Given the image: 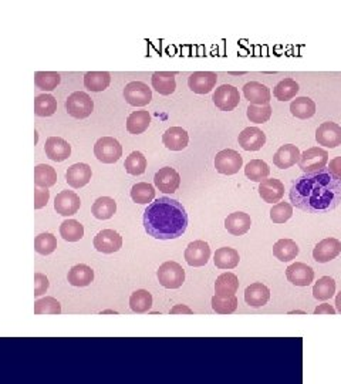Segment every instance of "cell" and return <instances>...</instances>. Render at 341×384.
Instances as JSON below:
<instances>
[{
  "label": "cell",
  "mask_w": 341,
  "mask_h": 384,
  "mask_svg": "<svg viewBox=\"0 0 341 384\" xmlns=\"http://www.w3.org/2000/svg\"><path fill=\"white\" fill-rule=\"evenodd\" d=\"M289 197L292 205L301 211L311 214L333 211L341 202V178L329 168L303 174L293 183Z\"/></svg>",
  "instance_id": "obj_1"
},
{
  "label": "cell",
  "mask_w": 341,
  "mask_h": 384,
  "mask_svg": "<svg viewBox=\"0 0 341 384\" xmlns=\"http://www.w3.org/2000/svg\"><path fill=\"white\" fill-rule=\"evenodd\" d=\"M146 232L159 241L182 236L188 228V214L184 205L173 198L161 197L151 202L142 218Z\"/></svg>",
  "instance_id": "obj_2"
},
{
  "label": "cell",
  "mask_w": 341,
  "mask_h": 384,
  "mask_svg": "<svg viewBox=\"0 0 341 384\" xmlns=\"http://www.w3.org/2000/svg\"><path fill=\"white\" fill-rule=\"evenodd\" d=\"M158 282L166 289H180L185 282V271L180 263L168 260L157 271Z\"/></svg>",
  "instance_id": "obj_3"
},
{
  "label": "cell",
  "mask_w": 341,
  "mask_h": 384,
  "mask_svg": "<svg viewBox=\"0 0 341 384\" xmlns=\"http://www.w3.org/2000/svg\"><path fill=\"white\" fill-rule=\"evenodd\" d=\"M94 156L103 164H114L123 157V147L116 138L103 137L94 145Z\"/></svg>",
  "instance_id": "obj_4"
},
{
  "label": "cell",
  "mask_w": 341,
  "mask_h": 384,
  "mask_svg": "<svg viewBox=\"0 0 341 384\" xmlns=\"http://www.w3.org/2000/svg\"><path fill=\"white\" fill-rule=\"evenodd\" d=\"M329 162V153L320 147H311L306 150L299 161V167L304 174H313L326 168Z\"/></svg>",
  "instance_id": "obj_5"
},
{
  "label": "cell",
  "mask_w": 341,
  "mask_h": 384,
  "mask_svg": "<svg viewBox=\"0 0 341 384\" xmlns=\"http://www.w3.org/2000/svg\"><path fill=\"white\" fill-rule=\"evenodd\" d=\"M66 108L71 117L82 120V118H87L91 115L94 110V101L87 93L76 92L71 96H69L66 101Z\"/></svg>",
  "instance_id": "obj_6"
},
{
  "label": "cell",
  "mask_w": 341,
  "mask_h": 384,
  "mask_svg": "<svg viewBox=\"0 0 341 384\" xmlns=\"http://www.w3.org/2000/svg\"><path fill=\"white\" fill-rule=\"evenodd\" d=\"M124 99L130 106L146 107L152 100V92L146 83L131 81L124 88Z\"/></svg>",
  "instance_id": "obj_7"
},
{
  "label": "cell",
  "mask_w": 341,
  "mask_h": 384,
  "mask_svg": "<svg viewBox=\"0 0 341 384\" xmlns=\"http://www.w3.org/2000/svg\"><path fill=\"white\" fill-rule=\"evenodd\" d=\"M243 167L242 156L235 150H222L215 157V168L219 174L235 175Z\"/></svg>",
  "instance_id": "obj_8"
},
{
  "label": "cell",
  "mask_w": 341,
  "mask_h": 384,
  "mask_svg": "<svg viewBox=\"0 0 341 384\" xmlns=\"http://www.w3.org/2000/svg\"><path fill=\"white\" fill-rule=\"evenodd\" d=\"M94 248L101 253H114L123 248V236L114 229H103L94 238Z\"/></svg>",
  "instance_id": "obj_9"
},
{
  "label": "cell",
  "mask_w": 341,
  "mask_h": 384,
  "mask_svg": "<svg viewBox=\"0 0 341 384\" xmlns=\"http://www.w3.org/2000/svg\"><path fill=\"white\" fill-rule=\"evenodd\" d=\"M185 260L192 268H201L211 259V248L205 241H193L185 249Z\"/></svg>",
  "instance_id": "obj_10"
},
{
  "label": "cell",
  "mask_w": 341,
  "mask_h": 384,
  "mask_svg": "<svg viewBox=\"0 0 341 384\" xmlns=\"http://www.w3.org/2000/svg\"><path fill=\"white\" fill-rule=\"evenodd\" d=\"M241 96L235 85L223 84L213 93V103L222 111H232L239 106Z\"/></svg>",
  "instance_id": "obj_11"
},
{
  "label": "cell",
  "mask_w": 341,
  "mask_h": 384,
  "mask_svg": "<svg viewBox=\"0 0 341 384\" xmlns=\"http://www.w3.org/2000/svg\"><path fill=\"white\" fill-rule=\"evenodd\" d=\"M154 184L159 191L165 194H174L181 185V176L177 172V169L170 167H164L155 174Z\"/></svg>",
  "instance_id": "obj_12"
},
{
  "label": "cell",
  "mask_w": 341,
  "mask_h": 384,
  "mask_svg": "<svg viewBox=\"0 0 341 384\" xmlns=\"http://www.w3.org/2000/svg\"><path fill=\"white\" fill-rule=\"evenodd\" d=\"M81 206L80 197L73 191H62L54 199V210L63 217H71L78 212Z\"/></svg>",
  "instance_id": "obj_13"
},
{
  "label": "cell",
  "mask_w": 341,
  "mask_h": 384,
  "mask_svg": "<svg viewBox=\"0 0 341 384\" xmlns=\"http://www.w3.org/2000/svg\"><path fill=\"white\" fill-rule=\"evenodd\" d=\"M218 76L213 72H195L188 78V85L196 94H208L216 85Z\"/></svg>",
  "instance_id": "obj_14"
},
{
  "label": "cell",
  "mask_w": 341,
  "mask_h": 384,
  "mask_svg": "<svg viewBox=\"0 0 341 384\" xmlns=\"http://www.w3.org/2000/svg\"><path fill=\"white\" fill-rule=\"evenodd\" d=\"M238 142L245 151H259L266 142V134L258 127H247L239 134Z\"/></svg>",
  "instance_id": "obj_15"
},
{
  "label": "cell",
  "mask_w": 341,
  "mask_h": 384,
  "mask_svg": "<svg viewBox=\"0 0 341 384\" xmlns=\"http://www.w3.org/2000/svg\"><path fill=\"white\" fill-rule=\"evenodd\" d=\"M286 278L295 286H308L315 279V271L303 262H296L286 269Z\"/></svg>",
  "instance_id": "obj_16"
},
{
  "label": "cell",
  "mask_w": 341,
  "mask_h": 384,
  "mask_svg": "<svg viewBox=\"0 0 341 384\" xmlns=\"http://www.w3.org/2000/svg\"><path fill=\"white\" fill-rule=\"evenodd\" d=\"M316 140L327 149H335V147L341 145V127L331 122L323 123L316 130Z\"/></svg>",
  "instance_id": "obj_17"
},
{
  "label": "cell",
  "mask_w": 341,
  "mask_h": 384,
  "mask_svg": "<svg viewBox=\"0 0 341 384\" xmlns=\"http://www.w3.org/2000/svg\"><path fill=\"white\" fill-rule=\"evenodd\" d=\"M243 94L246 100L253 106H266L270 103L272 93L269 88L258 81L246 83L243 87Z\"/></svg>",
  "instance_id": "obj_18"
},
{
  "label": "cell",
  "mask_w": 341,
  "mask_h": 384,
  "mask_svg": "<svg viewBox=\"0 0 341 384\" xmlns=\"http://www.w3.org/2000/svg\"><path fill=\"white\" fill-rule=\"evenodd\" d=\"M341 253V242L335 238H326L313 249V258L319 263H327Z\"/></svg>",
  "instance_id": "obj_19"
},
{
  "label": "cell",
  "mask_w": 341,
  "mask_h": 384,
  "mask_svg": "<svg viewBox=\"0 0 341 384\" xmlns=\"http://www.w3.org/2000/svg\"><path fill=\"white\" fill-rule=\"evenodd\" d=\"M44 151H46V156L51 161L62 162L70 157L71 147L66 140H63L60 137H50L46 141Z\"/></svg>",
  "instance_id": "obj_20"
},
{
  "label": "cell",
  "mask_w": 341,
  "mask_h": 384,
  "mask_svg": "<svg viewBox=\"0 0 341 384\" xmlns=\"http://www.w3.org/2000/svg\"><path fill=\"white\" fill-rule=\"evenodd\" d=\"M238 289H239L238 276L232 272H226L218 276L215 282V297L222 299H229L236 297Z\"/></svg>",
  "instance_id": "obj_21"
},
{
  "label": "cell",
  "mask_w": 341,
  "mask_h": 384,
  "mask_svg": "<svg viewBox=\"0 0 341 384\" xmlns=\"http://www.w3.org/2000/svg\"><path fill=\"white\" fill-rule=\"evenodd\" d=\"M300 157H301V153L296 145L286 144V145H281L273 156V164L280 169H286L299 164Z\"/></svg>",
  "instance_id": "obj_22"
},
{
  "label": "cell",
  "mask_w": 341,
  "mask_h": 384,
  "mask_svg": "<svg viewBox=\"0 0 341 384\" xmlns=\"http://www.w3.org/2000/svg\"><path fill=\"white\" fill-rule=\"evenodd\" d=\"M91 167L87 164H74L66 172V181L71 188H82L91 180Z\"/></svg>",
  "instance_id": "obj_23"
},
{
  "label": "cell",
  "mask_w": 341,
  "mask_h": 384,
  "mask_svg": "<svg viewBox=\"0 0 341 384\" xmlns=\"http://www.w3.org/2000/svg\"><path fill=\"white\" fill-rule=\"evenodd\" d=\"M162 142L170 151H182L188 147L189 135L181 127H170L164 133Z\"/></svg>",
  "instance_id": "obj_24"
},
{
  "label": "cell",
  "mask_w": 341,
  "mask_h": 384,
  "mask_svg": "<svg viewBox=\"0 0 341 384\" xmlns=\"http://www.w3.org/2000/svg\"><path fill=\"white\" fill-rule=\"evenodd\" d=\"M270 299V290L266 285L256 282L246 287L245 290V302L252 308H262Z\"/></svg>",
  "instance_id": "obj_25"
},
{
  "label": "cell",
  "mask_w": 341,
  "mask_h": 384,
  "mask_svg": "<svg viewBox=\"0 0 341 384\" xmlns=\"http://www.w3.org/2000/svg\"><path fill=\"white\" fill-rule=\"evenodd\" d=\"M259 195L268 203H279L284 195V185L276 178H268L259 185Z\"/></svg>",
  "instance_id": "obj_26"
},
{
  "label": "cell",
  "mask_w": 341,
  "mask_h": 384,
  "mask_svg": "<svg viewBox=\"0 0 341 384\" xmlns=\"http://www.w3.org/2000/svg\"><path fill=\"white\" fill-rule=\"evenodd\" d=\"M252 226V219L245 212H234L231 215H227L225 219V228L226 231L232 233L234 236H242L245 235Z\"/></svg>",
  "instance_id": "obj_27"
},
{
  "label": "cell",
  "mask_w": 341,
  "mask_h": 384,
  "mask_svg": "<svg viewBox=\"0 0 341 384\" xmlns=\"http://www.w3.org/2000/svg\"><path fill=\"white\" fill-rule=\"evenodd\" d=\"M239 260H241L239 252L229 247L216 249L213 256L215 267L219 269H235L239 265Z\"/></svg>",
  "instance_id": "obj_28"
},
{
  "label": "cell",
  "mask_w": 341,
  "mask_h": 384,
  "mask_svg": "<svg viewBox=\"0 0 341 384\" xmlns=\"http://www.w3.org/2000/svg\"><path fill=\"white\" fill-rule=\"evenodd\" d=\"M67 279L71 286H77V287L89 286L94 281V271L90 267H87V265L80 263L70 269Z\"/></svg>",
  "instance_id": "obj_29"
},
{
  "label": "cell",
  "mask_w": 341,
  "mask_h": 384,
  "mask_svg": "<svg viewBox=\"0 0 341 384\" xmlns=\"http://www.w3.org/2000/svg\"><path fill=\"white\" fill-rule=\"evenodd\" d=\"M152 87L162 96H169L175 92V73L157 72L152 74Z\"/></svg>",
  "instance_id": "obj_30"
},
{
  "label": "cell",
  "mask_w": 341,
  "mask_h": 384,
  "mask_svg": "<svg viewBox=\"0 0 341 384\" xmlns=\"http://www.w3.org/2000/svg\"><path fill=\"white\" fill-rule=\"evenodd\" d=\"M150 123H151V115L147 110L134 111L127 118V130L134 135L142 134L148 130Z\"/></svg>",
  "instance_id": "obj_31"
},
{
  "label": "cell",
  "mask_w": 341,
  "mask_h": 384,
  "mask_svg": "<svg viewBox=\"0 0 341 384\" xmlns=\"http://www.w3.org/2000/svg\"><path fill=\"white\" fill-rule=\"evenodd\" d=\"M111 83V76L107 72H89L84 76V85L93 93L104 92Z\"/></svg>",
  "instance_id": "obj_32"
},
{
  "label": "cell",
  "mask_w": 341,
  "mask_h": 384,
  "mask_svg": "<svg viewBox=\"0 0 341 384\" xmlns=\"http://www.w3.org/2000/svg\"><path fill=\"white\" fill-rule=\"evenodd\" d=\"M299 245L293 240H279L273 245V255L280 262H290L299 255Z\"/></svg>",
  "instance_id": "obj_33"
},
{
  "label": "cell",
  "mask_w": 341,
  "mask_h": 384,
  "mask_svg": "<svg viewBox=\"0 0 341 384\" xmlns=\"http://www.w3.org/2000/svg\"><path fill=\"white\" fill-rule=\"evenodd\" d=\"M116 211H117V202L110 197L98 198L91 206V214L94 215V218L101 221L112 218Z\"/></svg>",
  "instance_id": "obj_34"
},
{
  "label": "cell",
  "mask_w": 341,
  "mask_h": 384,
  "mask_svg": "<svg viewBox=\"0 0 341 384\" xmlns=\"http://www.w3.org/2000/svg\"><path fill=\"white\" fill-rule=\"evenodd\" d=\"M57 183V172L53 167L39 164L35 167V185L39 188H50Z\"/></svg>",
  "instance_id": "obj_35"
},
{
  "label": "cell",
  "mask_w": 341,
  "mask_h": 384,
  "mask_svg": "<svg viewBox=\"0 0 341 384\" xmlns=\"http://www.w3.org/2000/svg\"><path fill=\"white\" fill-rule=\"evenodd\" d=\"M290 111L296 118L307 120L316 114V103L308 97H297L290 104Z\"/></svg>",
  "instance_id": "obj_36"
},
{
  "label": "cell",
  "mask_w": 341,
  "mask_h": 384,
  "mask_svg": "<svg viewBox=\"0 0 341 384\" xmlns=\"http://www.w3.org/2000/svg\"><path fill=\"white\" fill-rule=\"evenodd\" d=\"M130 308L135 313H147L152 308V294L148 290H135L130 298Z\"/></svg>",
  "instance_id": "obj_37"
},
{
  "label": "cell",
  "mask_w": 341,
  "mask_h": 384,
  "mask_svg": "<svg viewBox=\"0 0 341 384\" xmlns=\"http://www.w3.org/2000/svg\"><path fill=\"white\" fill-rule=\"evenodd\" d=\"M245 174L247 178L253 183H263L265 180H268V176L270 174V168L262 160H252L245 167Z\"/></svg>",
  "instance_id": "obj_38"
},
{
  "label": "cell",
  "mask_w": 341,
  "mask_h": 384,
  "mask_svg": "<svg viewBox=\"0 0 341 384\" xmlns=\"http://www.w3.org/2000/svg\"><path fill=\"white\" fill-rule=\"evenodd\" d=\"M299 90H300V87L293 78H284L280 83H277V85L274 87L273 96L279 101H289L296 97Z\"/></svg>",
  "instance_id": "obj_39"
},
{
  "label": "cell",
  "mask_w": 341,
  "mask_h": 384,
  "mask_svg": "<svg viewBox=\"0 0 341 384\" xmlns=\"http://www.w3.org/2000/svg\"><path fill=\"white\" fill-rule=\"evenodd\" d=\"M335 293V282L330 276L320 278L316 285L313 286V297L317 301H329Z\"/></svg>",
  "instance_id": "obj_40"
},
{
  "label": "cell",
  "mask_w": 341,
  "mask_h": 384,
  "mask_svg": "<svg viewBox=\"0 0 341 384\" xmlns=\"http://www.w3.org/2000/svg\"><path fill=\"white\" fill-rule=\"evenodd\" d=\"M60 235L67 242H78L84 236V226L76 219H67L60 225Z\"/></svg>",
  "instance_id": "obj_41"
},
{
  "label": "cell",
  "mask_w": 341,
  "mask_h": 384,
  "mask_svg": "<svg viewBox=\"0 0 341 384\" xmlns=\"http://www.w3.org/2000/svg\"><path fill=\"white\" fill-rule=\"evenodd\" d=\"M62 77L55 72H37L35 74V84L43 92H51L60 84Z\"/></svg>",
  "instance_id": "obj_42"
},
{
  "label": "cell",
  "mask_w": 341,
  "mask_h": 384,
  "mask_svg": "<svg viewBox=\"0 0 341 384\" xmlns=\"http://www.w3.org/2000/svg\"><path fill=\"white\" fill-rule=\"evenodd\" d=\"M131 198L137 203H151L155 198V188L147 183L135 184L131 188Z\"/></svg>",
  "instance_id": "obj_43"
},
{
  "label": "cell",
  "mask_w": 341,
  "mask_h": 384,
  "mask_svg": "<svg viewBox=\"0 0 341 384\" xmlns=\"http://www.w3.org/2000/svg\"><path fill=\"white\" fill-rule=\"evenodd\" d=\"M57 110V100L51 94H40L35 100V114L37 117H50Z\"/></svg>",
  "instance_id": "obj_44"
},
{
  "label": "cell",
  "mask_w": 341,
  "mask_h": 384,
  "mask_svg": "<svg viewBox=\"0 0 341 384\" xmlns=\"http://www.w3.org/2000/svg\"><path fill=\"white\" fill-rule=\"evenodd\" d=\"M124 167L130 175H141V174H144L147 169V158L142 153L134 151L125 158Z\"/></svg>",
  "instance_id": "obj_45"
},
{
  "label": "cell",
  "mask_w": 341,
  "mask_h": 384,
  "mask_svg": "<svg viewBox=\"0 0 341 384\" xmlns=\"http://www.w3.org/2000/svg\"><path fill=\"white\" fill-rule=\"evenodd\" d=\"M57 248V240L55 236L53 233H40L36 236L35 240V249L37 253L46 256V255H50L55 251Z\"/></svg>",
  "instance_id": "obj_46"
},
{
  "label": "cell",
  "mask_w": 341,
  "mask_h": 384,
  "mask_svg": "<svg viewBox=\"0 0 341 384\" xmlns=\"http://www.w3.org/2000/svg\"><path fill=\"white\" fill-rule=\"evenodd\" d=\"M246 114H247V118L252 123L263 124V123H268L270 120L272 107H270V104H266V106L249 104Z\"/></svg>",
  "instance_id": "obj_47"
},
{
  "label": "cell",
  "mask_w": 341,
  "mask_h": 384,
  "mask_svg": "<svg viewBox=\"0 0 341 384\" xmlns=\"http://www.w3.org/2000/svg\"><path fill=\"white\" fill-rule=\"evenodd\" d=\"M293 215V205L289 202H279L270 210V219L273 224L288 222Z\"/></svg>",
  "instance_id": "obj_48"
},
{
  "label": "cell",
  "mask_w": 341,
  "mask_h": 384,
  "mask_svg": "<svg viewBox=\"0 0 341 384\" xmlns=\"http://www.w3.org/2000/svg\"><path fill=\"white\" fill-rule=\"evenodd\" d=\"M35 313L36 315H60L62 305L54 298H43L35 302Z\"/></svg>",
  "instance_id": "obj_49"
},
{
  "label": "cell",
  "mask_w": 341,
  "mask_h": 384,
  "mask_svg": "<svg viewBox=\"0 0 341 384\" xmlns=\"http://www.w3.org/2000/svg\"><path fill=\"white\" fill-rule=\"evenodd\" d=\"M212 309L219 315H231L238 309V298H229L222 299L218 297L212 298Z\"/></svg>",
  "instance_id": "obj_50"
},
{
  "label": "cell",
  "mask_w": 341,
  "mask_h": 384,
  "mask_svg": "<svg viewBox=\"0 0 341 384\" xmlns=\"http://www.w3.org/2000/svg\"><path fill=\"white\" fill-rule=\"evenodd\" d=\"M49 286H50V283H49L47 276L40 272H36L35 274V298H39V297H42V294H44L47 292Z\"/></svg>",
  "instance_id": "obj_51"
},
{
  "label": "cell",
  "mask_w": 341,
  "mask_h": 384,
  "mask_svg": "<svg viewBox=\"0 0 341 384\" xmlns=\"http://www.w3.org/2000/svg\"><path fill=\"white\" fill-rule=\"evenodd\" d=\"M50 199V191L47 188H35V210H42Z\"/></svg>",
  "instance_id": "obj_52"
},
{
  "label": "cell",
  "mask_w": 341,
  "mask_h": 384,
  "mask_svg": "<svg viewBox=\"0 0 341 384\" xmlns=\"http://www.w3.org/2000/svg\"><path fill=\"white\" fill-rule=\"evenodd\" d=\"M329 171L333 172L335 176H338V178H341V157H337L330 161Z\"/></svg>",
  "instance_id": "obj_53"
},
{
  "label": "cell",
  "mask_w": 341,
  "mask_h": 384,
  "mask_svg": "<svg viewBox=\"0 0 341 384\" xmlns=\"http://www.w3.org/2000/svg\"><path fill=\"white\" fill-rule=\"evenodd\" d=\"M335 312L337 310L329 303H323L315 309V315H335Z\"/></svg>",
  "instance_id": "obj_54"
},
{
  "label": "cell",
  "mask_w": 341,
  "mask_h": 384,
  "mask_svg": "<svg viewBox=\"0 0 341 384\" xmlns=\"http://www.w3.org/2000/svg\"><path fill=\"white\" fill-rule=\"evenodd\" d=\"M170 313H173V315H177V313H186V315H191L192 310H191L189 308L184 306V305H177L173 310H170Z\"/></svg>",
  "instance_id": "obj_55"
},
{
  "label": "cell",
  "mask_w": 341,
  "mask_h": 384,
  "mask_svg": "<svg viewBox=\"0 0 341 384\" xmlns=\"http://www.w3.org/2000/svg\"><path fill=\"white\" fill-rule=\"evenodd\" d=\"M335 310L338 313H341V290L337 293V297H335Z\"/></svg>",
  "instance_id": "obj_56"
}]
</instances>
